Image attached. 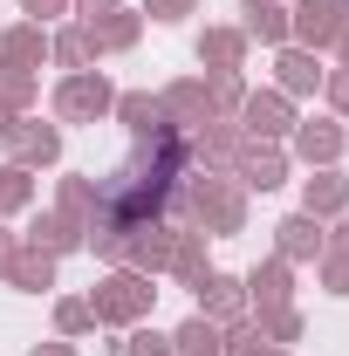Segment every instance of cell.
<instances>
[{
  "instance_id": "obj_16",
  "label": "cell",
  "mask_w": 349,
  "mask_h": 356,
  "mask_svg": "<svg viewBox=\"0 0 349 356\" xmlns=\"http://www.w3.org/2000/svg\"><path fill=\"white\" fill-rule=\"evenodd\" d=\"M302 213H308V220H322V226L349 213V178L336 172V165H322L315 178H302Z\"/></svg>"
},
{
  "instance_id": "obj_35",
  "label": "cell",
  "mask_w": 349,
  "mask_h": 356,
  "mask_svg": "<svg viewBox=\"0 0 349 356\" xmlns=\"http://www.w3.org/2000/svg\"><path fill=\"white\" fill-rule=\"evenodd\" d=\"M322 96H329V117H349V69H329L322 76Z\"/></svg>"
},
{
  "instance_id": "obj_12",
  "label": "cell",
  "mask_w": 349,
  "mask_h": 356,
  "mask_svg": "<svg viewBox=\"0 0 349 356\" xmlns=\"http://www.w3.org/2000/svg\"><path fill=\"white\" fill-rule=\"evenodd\" d=\"M274 254H281L288 267L322 261V254H329V226H322V220H308V213H288V220L274 226Z\"/></svg>"
},
{
  "instance_id": "obj_44",
  "label": "cell",
  "mask_w": 349,
  "mask_h": 356,
  "mask_svg": "<svg viewBox=\"0 0 349 356\" xmlns=\"http://www.w3.org/2000/svg\"><path fill=\"white\" fill-rule=\"evenodd\" d=\"M254 356H288V350H274V343H261V350H254Z\"/></svg>"
},
{
  "instance_id": "obj_27",
  "label": "cell",
  "mask_w": 349,
  "mask_h": 356,
  "mask_svg": "<svg viewBox=\"0 0 349 356\" xmlns=\"http://www.w3.org/2000/svg\"><path fill=\"white\" fill-rule=\"evenodd\" d=\"M0 103H7L14 117H28V110L42 103V76H35V69H14V62H0Z\"/></svg>"
},
{
  "instance_id": "obj_21",
  "label": "cell",
  "mask_w": 349,
  "mask_h": 356,
  "mask_svg": "<svg viewBox=\"0 0 349 356\" xmlns=\"http://www.w3.org/2000/svg\"><path fill=\"white\" fill-rule=\"evenodd\" d=\"M247 35H240V28H226V21H219V28H206V35H199V62H206V76H219V69H247Z\"/></svg>"
},
{
  "instance_id": "obj_1",
  "label": "cell",
  "mask_w": 349,
  "mask_h": 356,
  "mask_svg": "<svg viewBox=\"0 0 349 356\" xmlns=\"http://www.w3.org/2000/svg\"><path fill=\"white\" fill-rule=\"evenodd\" d=\"M165 220L192 226V233H206V240H233V233H247V192H240L233 172H199V178H185L172 192Z\"/></svg>"
},
{
  "instance_id": "obj_9",
  "label": "cell",
  "mask_w": 349,
  "mask_h": 356,
  "mask_svg": "<svg viewBox=\"0 0 349 356\" xmlns=\"http://www.w3.org/2000/svg\"><path fill=\"white\" fill-rule=\"evenodd\" d=\"M240 288H247V315L288 309V302H295V267L281 261V254H267V261H254L247 274H240Z\"/></svg>"
},
{
  "instance_id": "obj_17",
  "label": "cell",
  "mask_w": 349,
  "mask_h": 356,
  "mask_svg": "<svg viewBox=\"0 0 349 356\" xmlns=\"http://www.w3.org/2000/svg\"><path fill=\"white\" fill-rule=\"evenodd\" d=\"M192 295H199V315H213L219 329L247 315V288H240V274H219V267H213V274H206Z\"/></svg>"
},
{
  "instance_id": "obj_11",
  "label": "cell",
  "mask_w": 349,
  "mask_h": 356,
  "mask_svg": "<svg viewBox=\"0 0 349 356\" xmlns=\"http://www.w3.org/2000/svg\"><path fill=\"white\" fill-rule=\"evenodd\" d=\"M158 110H165V124H172V131H199V124H213L206 76H178V83H165V89H158Z\"/></svg>"
},
{
  "instance_id": "obj_29",
  "label": "cell",
  "mask_w": 349,
  "mask_h": 356,
  "mask_svg": "<svg viewBox=\"0 0 349 356\" xmlns=\"http://www.w3.org/2000/svg\"><path fill=\"white\" fill-rule=\"evenodd\" d=\"M28 206H35V172L28 165H0V220H14Z\"/></svg>"
},
{
  "instance_id": "obj_23",
  "label": "cell",
  "mask_w": 349,
  "mask_h": 356,
  "mask_svg": "<svg viewBox=\"0 0 349 356\" xmlns=\"http://www.w3.org/2000/svg\"><path fill=\"white\" fill-rule=\"evenodd\" d=\"M172 350H178V356H226V329H219L213 315L192 309V315L172 329Z\"/></svg>"
},
{
  "instance_id": "obj_41",
  "label": "cell",
  "mask_w": 349,
  "mask_h": 356,
  "mask_svg": "<svg viewBox=\"0 0 349 356\" xmlns=\"http://www.w3.org/2000/svg\"><path fill=\"white\" fill-rule=\"evenodd\" d=\"M28 356H83V350H76V343H62V336H55V343H35V350H28Z\"/></svg>"
},
{
  "instance_id": "obj_25",
  "label": "cell",
  "mask_w": 349,
  "mask_h": 356,
  "mask_svg": "<svg viewBox=\"0 0 349 356\" xmlns=\"http://www.w3.org/2000/svg\"><path fill=\"white\" fill-rule=\"evenodd\" d=\"M165 274H172L178 288H199V281L213 274V261H206V233H192V226H185V233H178V247H172V267H165Z\"/></svg>"
},
{
  "instance_id": "obj_30",
  "label": "cell",
  "mask_w": 349,
  "mask_h": 356,
  "mask_svg": "<svg viewBox=\"0 0 349 356\" xmlns=\"http://www.w3.org/2000/svg\"><path fill=\"white\" fill-rule=\"evenodd\" d=\"M254 322H261V336H267V343H274V350H295V343H302V329H308L295 302H288V309H261V315H254Z\"/></svg>"
},
{
  "instance_id": "obj_8",
  "label": "cell",
  "mask_w": 349,
  "mask_h": 356,
  "mask_svg": "<svg viewBox=\"0 0 349 356\" xmlns=\"http://www.w3.org/2000/svg\"><path fill=\"white\" fill-rule=\"evenodd\" d=\"M240 144H247V131H240L233 117H213V124L185 131V151H192V172H233Z\"/></svg>"
},
{
  "instance_id": "obj_38",
  "label": "cell",
  "mask_w": 349,
  "mask_h": 356,
  "mask_svg": "<svg viewBox=\"0 0 349 356\" xmlns=\"http://www.w3.org/2000/svg\"><path fill=\"white\" fill-rule=\"evenodd\" d=\"M110 7H124V0H69V14H76V21H103Z\"/></svg>"
},
{
  "instance_id": "obj_26",
  "label": "cell",
  "mask_w": 349,
  "mask_h": 356,
  "mask_svg": "<svg viewBox=\"0 0 349 356\" xmlns=\"http://www.w3.org/2000/svg\"><path fill=\"white\" fill-rule=\"evenodd\" d=\"M96 55H103V48H96V35H89L83 21L62 28V35H48V62H62L69 76H76V69H96Z\"/></svg>"
},
{
  "instance_id": "obj_13",
  "label": "cell",
  "mask_w": 349,
  "mask_h": 356,
  "mask_svg": "<svg viewBox=\"0 0 349 356\" xmlns=\"http://www.w3.org/2000/svg\"><path fill=\"white\" fill-rule=\"evenodd\" d=\"M322 76H329V69H322V55H315V48H274V89H281V96H315V89H322Z\"/></svg>"
},
{
  "instance_id": "obj_19",
  "label": "cell",
  "mask_w": 349,
  "mask_h": 356,
  "mask_svg": "<svg viewBox=\"0 0 349 356\" xmlns=\"http://www.w3.org/2000/svg\"><path fill=\"white\" fill-rule=\"evenodd\" d=\"M0 62H14V69H35V76H42V62H48V28H42V21H14V28H0Z\"/></svg>"
},
{
  "instance_id": "obj_37",
  "label": "cell",
  "mask_w": 349,
  "mask_h": 356,
  "mask_svg": "<svg viewBox=\"0 0 349 356\" xmlns=\"http://www.w3.org/2000/svg\"><path fill=\"white\" fill-rule=\"evenodd\" d=\"M21 14H28V21H55V14H69V0H21Z\"/></svg>"
},
{
  "instance_id": "obj_33",
  "label": "cell",
  "mask_w": 349,
  "mask_h": 356,
  "mask_svg": "<svg viewBox=\"0 0 349 356\" xmlns=\"http://www.w3.org/2000/svg\"><path fill=\"white\" fill-rule=\"evenodd\" d=\"M124 356H178V350H172L165 329H144V322H137L131 336H124Z\"/></svg>"
},
{
  "instance_id": "obj_22",
  "label": "cell",
  "mask_w": 349,
  "mask_h": 356,
  "mask_svg": "<svg viewBox=\"0 0 349 356\" xmlns=\"http://www.w3.org/2000/svg\"><path fill=\"white\" fill-rule=\"evenodd\" d=\"M83 28L96 35L103 55H124V48H137V35H144V14H137V7H110L103 21H83Z\"/></svg>"
},
{
  "instance_id": "obj_4",
  "label": "cell",
  "mask_w": 349,
  "mask_h": 356,
  "mask_svg": "<svg viewBox=\"0 0 349 356\" xmlns=\"http://www.w3.org/2000/svg\"><path fill=\"white\" fill-rule=\"evenodd\" d=\"M0 144H7V165H28V172L62 165V124H42L35 110H28V117H14Z\"/></svg>"
},
{
  "instance_id": "obj_14",
  "label": "cell",
  "mask_w": 349,
  "mask_h": 356,
  "mask_svg": "<svg viewBox=\"0 0 349 356\" xmlns=\"http://www.w3.org/2000/svg\"><path fill=\"white\" fill-rule=\"evenodd\" d=\"M178 233H185L178 220H151V226H137V240H131V261H124V267H137V274H151V281H158V274L172 267Z\"/></svg>"
},
{
  "instance_id": "obj_31",
  "label": "cell",
  "mask_w": 349,
  "mask_h": 356,
  "mask_svg": "<svg viewBox=\"0 0 349 356\" xmlns=\"http://www.w3.org/2000/svg\"><path fill=\"white\" fill-rule=\"evenodd\" d=\"M89 329H96V309H89V295H62V302H55V336H62V343H83Z\"/></svg>"
},
{
  "instance_id": "obj_34",
  "label": "cell",
  "mask_w": 349,
  "mask_h": 356,
  "mask_svg": "<svg viewBox=\"0 0 349 356\" xmlns=\"http://www.w3.org/2000/svg\"><path fill=\"white\" fill-rule=\"evenodd\" d=\"M315 274H322V288H329L336 302H349V254H322Z\"/></svg>"
},
{
  "instance_id": "obj_20",
  "label": "cell",
  "mask_w": 349,
  "mask_h": 356,
  "mask_svg": "<svg viewBox=\"0 0 349 356\" xmlns=\"http://www.w3.org/2000/svg\"><path fill=\"white\" fill-rule=\"evenodd\" d=\"M110 117H117V124H124V131H131V137H151V131H172L151 89H117V103H110Z\"/></svg>"
},
{
  "instance_id": "obj_36",
  "label": "cell",
  "mask_w": 349,
  "mask_h": 356,
  "mask_svg": "<svg viewBox=\"0 0 349 356\" xmlns=\"http://www.w3.org/2000/svg\"><path fill=\"white\" fill-rule=\"evenodd\" d=\"M144 14L151 21H185V14H199V0H144Z\"/></svg>"
},
{
  "instance_id": "obj_5",
  "label": "cell",
  "mask_w": 349,
  "mask_h": 356,
  "mask_svg": "<svg viewBox=\"0 0 349 356\" xmlns=\"http://www.w3.org/2000/svg\"><path fill=\"white\" fill-rule=\"evenodd\" d=\"M343 28H349V0H295V14H288V42L315 48V55H329Z\"/></svg>"
},
{
  "instance_id": "obj_18",
  "label": "cell",
  "mask_w": 349,
  "mask_h": 356,
  "mask_svg": "<svg viewBox=\"0 0 349 356\" xmlns=\"http://www.w3.org/2000/svg\"><path fill=\"white\" fill-rule=\"evenodd\" d=\"M247 42L261 48H288V7L281 0H240V21H233Z\"/></svg>"
},
{
  "instance_id": "obj_10",
  "label": "cell",
  "mask_w": 349,
  "mask_h": 356,
  "mask_svg": "<svg viewBox=\"0 0 349 356\" xmlns=\"http://www.w3.org/2000/svg\"><path fill=\"white\" fill-rule=\"evenodd\" d=\"M288 151L281 144H261V137H247L240 144V158H233V178H240V192H274V185H288Z\"/></svg>"
},
{
  "instance_id": "obj_6",
  "label": "cell",
  "mask_w": 349,
  "mask_h": 356,
  "mask_svg": "<svg viewBox=\"0 0 349 356\" xmlns=\"http://www.w3.org/2000/svg\"><path fill=\"white\" fill-rule=\"evenodd\" d=\"M343 144H349V131H343V117H295V131H288V158H302L308 172H322V165H336L343 158Z\"/></svg>"
},
{
  "instance_id": "obj_7",
  "label": "cell",
  "mask_w": 349,
  "mask_h": 356,
  "mask_svg": "<svg viewBox=\"0 0 349 356\" xmlns=\"http://www.w3.org/2000/svg\"><path fill=\"white\" fill-rule=\"evenodd\" d=\"M233 124L247 137H261V144H288V131H295V96H281V89H247V103H240Z\"/></svg>"
},
{
  "instance_id": "obj_32",
  "label": "cell",
  "mask_w": 349,
  "mask_h": 356,
  "mask_svg": "<svg viewBox=\"0 0 349 356\" xmlns=\"http://www.w3.org/2000/svg\"><path fill=\"white\" fill-rule=\"evenodd\" d=\"M206 96H213V117H240L247 76H240V69H219V76H206Z\"/></svg>"
},
{
  "instance_id": "obj_40",
  "label": "cell",
  "mask_w": 349,
  "mask_h": 356,
  "mask_svg": "<svg viewBox=\"0 0 349 356\" xmlns=\"http://www.w3.org/2000/svg\"><path fill=\"white\" fill-rule=\"evenodd\" d=\"M329 254H349V213H343V220H329Z\"/></svg>"
},
{
  "instance_id": "obj_3",
  "label": "cell",
  "mask_w": 349,
  "mask_h": 356,
  "mask_svg": "<svg viewBox=\"0 0 349 356\" xmlns=\"http://www.w3.org/2000/svg\"><path fill=\"white\" fill-rule=\"evenodd\" d=\"M110 103H117L110 76H103V69H76V76L55 83V124H103Z\"/></svg>"
},
{
  "instance_id": "obj_42",
  "label": "cell",
  "mask_w": 349,
  "mask_h": 356,
  "mask_svg": "<svg viewBox=\"0 0 349 356\" xmlns=\"http://www.w3.org/2000/svg\"><path fill=\"white\" fill-rule=\"evenodd\" d=\"M329 55H336V69H349V28L336 35V48H329Z\"/></svg>"
},
{
  "instance_id": "obj_28",
  "label": "cell",
  "mask_w": 349,
  "mask_h": 356,
  "mask_svg": "<svg viewBox=\"0 0 349 356\" xmlns=\"http://www.w3.org/2000/svg\"><path fill=\"white\" fill-rule=\"evenodd\" d=\"M55 206L69 213V220H83L96 213V172H69V178H55Z\"/></svg>"
},
{
  "instance_id": "obj_15",
  "label": "cell",
  "mask_w": 349,
  "mask_h": 356,
  "mask_svg": "<svg viewBox=\"0 0 349 356\" xmlns=\"http://www.w3.org/2000/svg\"><path fill=\"white\" fill-rule=\"evenodd\" d=\"M21 240L62 261V254H83V220H69L62 206H48V213H35V220H28V233H21Z\"/></svg>"
},
{
  "instance_id": "obj_2",
  "label": "cell",
  "mask_w": 349,
  "mask_h": 356,
  "mask_svg": "<svg viewBox=\"0 0 349 356\" xmlns=\"http://www.w3.org/2000/svg\"><path fill=\"white\" fill-rule=\"evenodd\" d=\"M89 309H96V329H137L144 315L158 309V288H151V274H137V267H110V274L89 288Z\"/></svg>"
},
{
  "instance_id": "obj_39",
  "label": "cell",
  "mask_w": 349,
  "mask_h": 356,
  "mask_svg": "<svg viewBox=\"0 0 349 356\" xmlns=\"http://www.w3.org/2000/svg\"><path fill=\"white\" fill-rule=\"evenodd\" d=\"M14 254H21V233H7V226H0V281H7V267H14Z\"/></svg>"
},
{
  "instance_id": "obj_24",
  "label": "cell",
  "mask_w": 349,
  "mask_h": 356,
  "mask_svg": "<svg viewBox=\"0 0 349 356\" xmlns=\"http://www.w3.org/2000/svg\"><path fill=\"white\" fill-rule=\"evenodd\" d=\"M7 288H21V295H48V288H55V254H42V247L21 240V254H14V267H7Z\"/></svg>"
},
{
  "instance_id": "obj_43",
  "label": "cell",
  "mask_w": 349,
  "mask_h": 356,
  "mask_svg": "<svg viewBox=\"0 0 349 356\" xmlns=\"http://www.w3.org/2000/svg\"><path fill=\"white\" fill-rule=\"evenodd\" d=\"M7 124H14V110H7V103H0V137H7Z\"/></svg>"
}]
</instances>
